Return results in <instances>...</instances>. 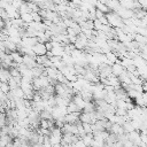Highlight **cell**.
<instances>
[{
  "instance_id": "277c9868",
  "label": "cell",
  "mask_w": 147,
  "mask_h": 147,
  "mask_svg": "<svg viewBox=\"0 0 147 147\" xmlns=\"http://www.w3.org/2000/svg\"><path fill=\"white\" fill-rule=\"evenodd\" d=\"M10 55H11L13 62H15V63H17V64L23 63V55H21V52H16V51H14V52L10 53Z\"/></svg>"
},
{
  "instance_id": "6da1fadb",
  "label": "cell",
  "mask_w": 147,
  "mask_h": 147,
  "mask_svg": "<svg viewBox=\"0 0 147 147\" xmlns=\"http://www.w3.org/2000/svg\"><path fill=\"white\" fill-rule=\"evenodd\" d=\"M106 16H107V18H108L109 25H111V26H114V28H119V26H122V17H121L117 13H107Z\"/></svg>"
},
{
  "instance_id": "3957f363",
  "label": "cell",
  "mask_w": 147,
  "mask_h": 147,
  "mask_svg": "<svg viewBox=\"0 0 147 147\" xmlns=\"http://www.w3.org/2000/svg\"><path fill=\"white\" fill-rule=\"evenodd\" d=\"M72 101L78 106V108H79L80 110H83V109H84V107H85V105H86V101L84 100V98H83L80 94H76V95L74 96Z\"/></svg>"
},
{
  "instance_id": "5b68a950",
  "label": "cell",
  "mask_w": 147,
  "mask_h": 147,
  "mask_svg": "<svg viewBox=\"0 0 147 147\" xmlns=\"http://www.w3.org/2000/svg\"><path fill=\"white\" fill-rule=\"evenodd\" d=\"M141 87H142V92H147V80L141 83Z\"/></svg>"
},
{
  "instance_id": "7a4b0ae2",
  "label": "cell",
  "mask_w": 147,
  "mask_h": 147,
  "mask_svg": "<svg viewBox=\"0 0 147 147\" xmlns=\"http://www.w3.org/2000/svg\"><path fill=\"white\" fill-rule=\"evenodd\" d=\"M32 51H33V53L36 54V56H37V55H45V54L47 53L46 44H45V42H40V41H38L36 45L32 46Z\"/></svg>"
}]
</instances>
